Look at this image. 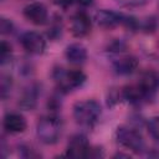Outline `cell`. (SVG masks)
Returning a JSON list of instances; mask_svg holds the SVG:
<instances>
[{"mask_svg": "<svg viewBox=\"0 0 159 159\" xmlns=\"http://www.w3.org/2000/svg\"><path fill=\"white\" fill-rule=\"evenodd\" d=\"M102 109L97 101L86 99L76 102L73 106V118L76 123L81 127L93 128L101 117Z\"/></svg>", "mask_w": 159, "mask_h": 159, "instance_id": "1", "label": "cell"}, {"mask_svg": "<svg viewBox=\"0 0 159 159\" xmlns=\"http://www.w3.org/2000/svg\"><path fill=\"white\" fill-rule=\"evenodd\" d=\"M52 78L60 93H70L81 87L87 80L86 75L81 70H66L62 67L53 68Z\"/></svg>", "mask_w": 159, "mask_h": 159, "instance_id": "2", "label": "cell"}, {"mask_svg": "<svg viewBox=\"0 0 159 159\" xmlns=\"http://www.w3.org/2000/svg\"><path fill=\"white\" fill-rule=\"evenodd\" d=\"M62 120L58 118L57 114H48L43 116L36 125V134L40 142L43 144L51 145L58 142L61 134H62Z\"/></svg>", "mask_w": 159, "mask_h": 159, "instance_id": "3", "label": "cell"}, {"mask_svg": "<svg viewBox=\"0 0 159 159\" xmlns=\"http://www.w3.org/2000/svg\"><path fill=\"white\" fill-rule=\"evenodd\" d=\"M114 137L119 145L133 152L134 154H142L145 149V143L142 134L134 128L125 125L118 127L116 129Z\"/></svg>", "mask_w": 159, "mask_h": 159, "instance_id": "4", "label": "cell"}, {"mask_svg": "<svg viewBox=\"0 0 159 159\" xmlns=\"http://www.w3.org/2000/svg\"><path fill=\"white\" fill-rule=\"evenodd\" d=\"M22 48L30 55H42L46 50L45 37L36 31H26L20 36Z\"/></svg>", "mask_w": 159, "mask_h": 159, "instance_id": "5", "label": "cell"}, {"mask_svg": "<svg viewBox=\"0 0 159 159\" xmlns=\"http://www.w3.org/2000/svg\"><path fill=\"white\" fill-rule=\"evenodd\" d=\"M91 29H92V21L86 11L81 10L72 15L70 20V31L75 37L81 39L87 36Z\"/></svg>", "mask_w": 159, "mask_h": 159, "instance_id": "6", "label": "cell"}, {"mask_svg": "<svg viewBox=\"0 0 159 159\" xmlns=\"http://www.w3.org/2000/svg\"><path fill=\"white\" fill-rule=\"evenodd\" d=\"M89 143L86 135L83 134H73L66 148V157L68 158H87L89 150Z\"/></svg>", "mask_w": 159, "mask_h": 159, "instance_id": "7", "label": "cell"}, {"mask_svg": "<svg viewBox=\"0 0 159 159\" xmlns=\"http://www.w3.org/2000/svg\"><path fill=\"white\" fill-rule=\"evenodd\" d=\"M22 15L27 21L34 25H45L48 20L47 7L39 1L30 2L29 5H26L22 10Z\"/></svg>", "mask_w": 159, "mask_h": 159, "instance_id": "8", "label": "cell"}, {"mask_svg": "<svg viewBox=\"0 0 159 159\" xmlns=\"http://www.w3.org/2000/svg\"><path fill=\"white\" fill-rule=\"evenodd\" d=\"M122 20H123V14L113 10H108V9H101L94 14L96 24L99 27L107 29V30H111L122 25Z\"/></svg>", "mask_w": 159, "mask_h": 159, "instance_id": "9", "label": "cell"}, {"mask_svg": "<svg viewBox=\"0 0 159 159\" xmlns=\"http://www.w3.org/2000/svg\"><path fill=\"white\" fill-rule=\"evenodd\" d=\"M138 84L143 89V92L145 93L148 99H150L154 97V94L157 93V91L159 88V76L155 71L147 70L140 75Z\"/></svg>", "mask_w": 159, "mask_h": 159, "instance_id": "10", "label": "cell"}, {"mask_svg": "<svg viewBox=\"0 0 159 159\" xmlns=\"http://www.w3.org/2000/svg\"><path fill=\"white\" fill-rule=\"evenodd\" d=\"M2 125L9 133L17 134V133H22L26 130L27 122L22 114L16 113V112H11V113L5 114V117L2 119Z\"/></svg>", "mask_w": 159, "mask_h": 159, "instance_id": "11", "label": "cell"}, {"mask_svg": "<svg viewBox=\"0 0 159 159\" xmlns=\"http://www.w3.org/2000/svg\"><path fill=\"white\" fill-rule=\"evenodd\" d=\"M138 60L134 56L125 55V56H119L113 60V68L116 73L120 76H128L132 75L137 68H138Z\"/></svg>", "mask_w": 159, "mask_h": 159, "instance_id": "12", "label": "cell"}, {"mask_svg": "<svg viewBox=\"0 0 159 159\" xmlns=\"http://www.w3.org/2000/svg\"><path fill=\"white\" fill-rule=\"evenodd\" d=\"M122 92V98L123 101L133 104V106H139L143 102L148 101V97L143 92V89L139 87V84H128L120 89Z\"/></svg>", "mask_w": 159, "mask_h": 159, "instance_id": "13", "label": "cell"}, {"mask_svg": "<svg viewBox=\"0 0 159 159\" xmlns=\"http://www.w3.org/2000/svg\"><path fill=\"white\" fill-rule=\"evenodd\" d=\"M65 57L70 63L73 65H82L86 62L88 53H87V48L78 42L71 43L66 47L65 50Z\"/></svg>", "mask_w": 159, "mask_h": 159, "instance_id": "14", "label": "cell"}, {"mask_svg": "<svg viewBox=\"0 0 159 159\" xmlns=\"http://www.w3.org/2000/svg\"><path fill=\"white\" fill-rule=\"evenodd\" d=\"M39 93H40V87L36 84V83H32L30 86H27L20 99H19V106L22 108V109H26V111H31L36 107V103H37V98H39Z\"/></svg>", "mask_w": 159, "mask_h": 159, "instance_id": "15", "label": "cell"}, {"mask_svg": "<svg viewBox=\"0 0 159 159\" xmlns=\"http://www.w3.org/2000/svg\"><path fill=\"white\" fill-rule=\"evenodd\" d=\"M158 29V20L155 16H148L140 22V30L145 34H153Z\"/></svg>", "mask_w": 159, "mask_h": 159, "instance_id": "16", "label": "cell"}, {"mask_svg": "<svg viewBox=\"0 0 159 159\" xmlns=\"http://www.w3.org/2000/svg\"><path fill=\"white\" fill-rule=\"evenodd\" d=\"M122 26H124L129 31H137L140 29V21L137 20L134 16L130 15H124L123 14V20H122Z\"/></svg>", "mask_w": 159, "mask_h": 159, "instance_id": "17", "label": "cell"}, {"mask_svg": "<svg viewBox=\"0 0 159 159\" xmlns=\"http://www.w3.org/2000/svg\"><path fill=\"white\" fill-rule=\"evenodd\" d=\"M19 153L22 158H40L41 154L30 144H21L19 147Z\"/></svg>", "mask_w": 159, "mask_h": 159, "instance_id": "18", "label": "cell"}, {"mask_svg": "<svg viewBox=\"0 0 159 159\" xmlns=\"http://www.w3.org/2000/svg\"><path fill=\"white\" fill-rule=\"evenodd\" d=\"M11 45L7 43L6 41H2L0 45V58H1V65L5 66L7 62H10L11 60Z\"/></svg>", "mask_w": 159, "mask_h": 159, "instance_id": "19", "label": "cell"}, {"mask_svg": "<svg viewBox=\"0 0 159 159\" xmlns=\"http://www.w3.org/2000/svg\"><path fill=\"white\" fill-rule=\"evenodd\" d=\"M11 86H12L11 77L7 76V75H2L1 76V82H0V89H1V97H2V99H6V97L10 94Z\"/></svg>", "mask_w": 159, "mask_h": 159, "instance_id": "20", "label": "cell"}, {"mask_svg": "<svg viewBox=\"0 0 159 159\" xmlns=\"http://www.w3.org/2000/svg\"><path fill=\"white\" fill-rule=\"evenodd\" d=\"M148 132L154 139L159 140V116L153 117L148 120Z\"/></svg>", "mask_w": 159, "mask_h": 159, "instance_id": "21", "label": "cell"}, {"mask_svg": "<svg viewBox=\"0 0 159 159\" xmlns=\"http://www.w3.org/2000/svg\"><path fill=\"white\" fill-rule=\"evenodd\" d=\"M122 101H123V98H122V92H120V89H119V91L112 89V91L108 93V96H107V106H108V107H114V106H117L118 103H120Z\"/></svg>", "mask_w": 159, "mask_h": 159, "instance_id": "22", "label": "cell"}, {"mask_svg": "<svg viewBox=\"0 0 159 159\" xmlns=\"http://www.w3.org/2000/svg\"><path fill=\"white\" fill-rule=\"evenodd\" d=\"M125 48H127V46L122 40H114L108 45V51L112 53H116V55L123 53Z\"/></svg>", "mask_w": 159, "mask_h": 159, "instance_id": "23", "label": "cell"}, {"mask_svg": "<svg viewBox=\"0 0 159 159\" xmlns=\"http://www.w3.org/2000/svg\"><path fill=\"white\" fill-rule=\"evenodd\" d=\"M118 5L123 6V7H139V6H143L145 5L149 0H114Z\"/></svg>", "mask_w": 159, "mask_h": 159, "instance_id": "24", "label": "cell"}, {"mask_svg": "<svg viewBox=\"0 0 159 159\" xmlns=\"http://www.w3.org/2000/svg\"><path fill=\"white\" fill-rule=\"evenodd\" d=\"M14 31V24L10 19L1 17L0 19V32L2 35H10Z\"/></svg>", "mask_w": 159, "mask_h": 159, "instance_id": "25", "label": "cell"}, {"mask_svg": "<svg viewBox=\"0 0 159 159\" xmlns=\"http://www.w3.org/2000/svg\"><path fill=\"white\" fill-rule=\"evenodd\" d=\"M47 36H48L50 39H52V40L58 39V37L61 36V25H60V24H53V25L50 27V30H48V32H47Z\"/></svg>", "mask_w": 159, "mask_h": 159, "instance_id": "26", "label": "cell"}, {"mask_svg": "<svg viewBox=\"0 0 159 159\" xmlns=\"http://www.w3.org/2000/svg\"><path fill=\"white\" fill-rule=\"evenodd\" d=\"M103 157V149L101 147H89L87 158H101Z\"/></svg>", "mask_w": 159, "mask_h": 159, "instance_id": "27", "label": "cell"}, {"mask_svg": "<svg viewBox=\"0 0 159 159\" xmlns=\"http://www.w3.org/2000/svg\"><path fill=\"white\" fill-rule=\"evenodd\" d=\"M60 107H61V101L58 99V97L52 96L48 101V108L51 111H56V109H60Z\"/></svg>", "mask_w": 159, "mask_h": 159, "instance_id": "28", "label": "cell"}, {"mask_svg": "<svg viewBox=\"0 0 159 159\" xmlns=\"http://www.w3.org/2000/svg\"><path fill=\"white\" fill-rule=\"evenodd\" d=\"M52 2L58 6V7H62V9H66L68 6H71L73 2H76V0H52Z\"/></svg>", "mask_w": 159, "mask_h": 159, "instance_id": "29", "label": "cell"}, {"mask_svg": "<svg viewBox=\"0 0 159 159\" xmlns=\"http://www.w3.org/2000/svg\"><path fill=\"white\" fill-rule=\"evenodd\" d=\"M76 2L82 7H89L94 4V0H76Z\"/></svg>", "mask_w": 159, "mask_h": 159, "instance_id": "30", "label": "cell"}, {"mask_svg": "<svg viewBox=\"0 0 159 159\" xmlns=\"http://www.w3.org/2000/svg\"><path fill=\"white\" fill-rule=\"evenodd\" d=\"M129 158V154H123V153H118V154H116L114 155V158Z\"/></svg>", "mask_w": 159, "mask_h": 159, "instance_id": "31", "label": "cell"}]
</instances>
